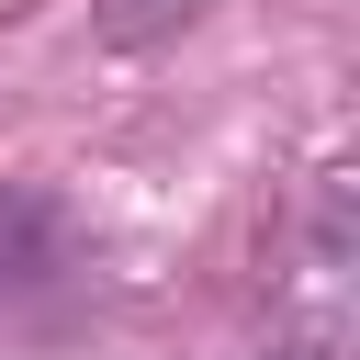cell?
<instances>
[{"instance_id": "obj_1", "label": "cell", "mask_w": 360, "mask_h": 360, "mask_svg": "<svg viewBox=\"0 0 360 360\" xmlns=\"http://www.w3.org/2000/svg\"><path fill=\"white\" fill-rule=\"evenodd\" d=\"M79 281H90V248H79L68 202L34 180H0V326H45Z\"/></svg>"}, {"instance_id": "obj_2", "label": "cell", "mask_w": 360, "mask_h": 360, "mask_svg": "<svg viewBox=\"0 0 360 360\" xmlns=\"http://www.w3.org/2000/svg\"><path fill=\"white\" fill-rule=\"evenodd\" d=\"M180 22H191V0H90V34L101 45H158Z\"/></svg>"}, {"instance_id": "obj_3", "label": "cell", "mask_w": 360, "mask_h": 360, "mask_svg": "<svg viewBox=\"0 0 360 360\" xmlns=\"http://www.w3.org/2000/svg\"><path fill=\"white\" fill-rule=\"evenodd\" d=\"M270 360H349V326H338V315H292V326L270 338Z\"/></svg>"}]
</instances>
